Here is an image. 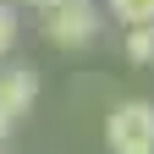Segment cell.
Wrapping results in <instances>:
<instances>
[{"label": "cell", "mask_w": 154, "mask_h": 154, "mask_svg": "<svg viewBox=\"0 0 154 154\" xmlns=\"http://www.w3.org/2000/svg\"><path fill=\"white\" fill-rule=\"evenodd\" d=\"M110 154H154V105L149 99H121L105 121Z\"/></svg>", "instance_id": "6da1fadb"}, {"label": "cell", "mask_w": 154, "mask_h": 154, "mask_svg": "<svg viewBox=\"0 0 154 154\" xmlns=\"http://www.w3.org/2000/svg\"><path fill=\"white\" fill-rule=\"evenodd\" d=\"M99 33V17H94L88 0H72V6H44V38L61 50H77Z\"/></svg>", "instance_id": "7a4b0ae2"}, {"label": "cell", "mask_w": 154, "mask_h": 154, "mask_svg": "<svg viewBox=\"0 0 154 154\" xmlns=\"http://www.w3.org/2000/svg\"><path fill=\"white\" fill-rule=\"evenodd\" d=\"M33 94H38V77L28 66H6V72H0V116H6V121L33 105Z\"/></svg>", "instance_id": "3957f363"}, {"label": "cell", "mask_w": 154, "mask_h": 154, "mask_svg": "<svg viewBox=\"0 0 154 154\" xmlns=\"http://www.w3.org/2000/svg\"><path fill=\"white\" fill-rule=\"evenodd\" d=\"M110 11L121 17L127 28H149L154 22V0H110Z\"/></svg>", "instance_id": "277c9868"}, {"label": "cell", "mask_w": 154, "mask_h": 154, "mask_svg": "<svg viewBox=\"0 0 154 154\" xmlns=\"http://www.w3.org/2000/svg\"><path fill=\"white\" fill-rule=\"evenodd\" d=\"M127 55L132 61H154V28H132L127 33Z\"/></svg>", "instance_id": "5b68a950"}, {"label": "cell", "mask_w": 154, "mask_h": 154, "mask_svg": "<svg viewBox=\"0 0 154 154\" xmlns=\"http://www.w3.org/2000/svg\"><path fill=\"white\" fill-rule=\"evenodd\" d=\"M11 44H17V11L6 6V0H0V55H6Z\"/></svg>", "instance_id": "8992f818"}, {"label": "cell", "mask_w": 154, "mask_h": 154, "mask_svg": "<svg viewBox=\"0 0 154 154\" xmlns=\"http://www.w3.org/2000/svg\"><path fill=\"white\" fill-rule=\"evenodd\" d=\"M6 127H11V121H6V116H0V138H6Z\"/></svg>", "instance_id": "52a82bcc"}, {"label": "cell", "mask_w": 154, "mask_h": 154, "mask_svg": "<svg viewBox=\"0 0 154 154\" xmlns=\"http://www.w3.org/2000/svg\"><path fill=\"white\" fill-rule=\"evenodd\" d=\"M44 6H72V0H44Z\"/></svg>", "instance_id": "ba28073f"}, {"label": "cell", "mask_w": 154, "mask_h": 154, "mask_svg": "<svg viewBox=\"0 0 154 154\" xmlns=\"http://www.w3.org/2000/svg\"><path fill=\"white\" fill-rule=\"evenodd\" d=\"M28 6H44V0H28Z\"/></svg>", "instance_id": "9c48e42d"}]
</instances>
